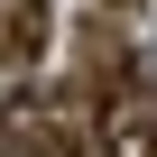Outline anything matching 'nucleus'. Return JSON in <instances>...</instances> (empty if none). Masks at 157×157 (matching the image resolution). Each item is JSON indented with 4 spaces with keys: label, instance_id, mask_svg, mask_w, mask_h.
<instances>
[{
    "label": "nucleus",
    "instance_id": "obj_1",
    "mask_svg": "<svg viewBox=\"0 0 157 157\" xmlns=\"http://www.w3.org/2000/svg\"><path fill=\"white\" fill-rule=\"evenodd\" d=\"M83 83H93L102 102H111V83L129 93V37H120L111 19H102V28H83Z\"/></svg>",
    "mask_w": 157,
    "mask_h": 157
},
{
    "label": "nucleus",
    "instance_id": "obj_2",
    "mask_svg": "<svg viewBox=\"0 0 157 157\" xmlns=\"http://www.w3.org/2000/svg\"><path fill=\"white\" fill-rule=\"evenodd\" d=\"M0 56L10 65L46 56V0H10V10H0Z\"/></svg>",
    "mask_w": 157,
    "mask_h": 157
},
{
    "label": "nucleus",
    "instance_id": "obj_3",
    "mask_svg": "<svg viewBox=\"0 0 157 157\" xmlns=\"http://www.w3.org/2000/svg\"><path fill=\"white\" fill-rule=\"evenodd\" d=\"M111 10H120V19H129V10H139V0H111Z\"/></svg>",
    "mask_w": 157,
    "mask_h": 157
}]
</instances>
